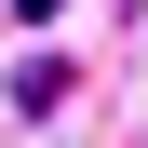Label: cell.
<instances>
[{
    "mask_svg": "<svg viewBox=\"0 0 148 148\" xmlns=\"http://www.w3.org/2000/svg\"><path fill=\"white\" fill-rule=\"evenodd\" d=\"M67 81H81L67 54H27V67H14V108H27V121H40V108H67Z\"/></svg>",
    "mask_w": 148,
    "mask_h": 148,
    "instance_id": "obj_1",
    "label": "cell"
}]
</instances>
